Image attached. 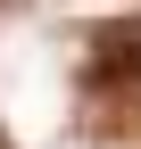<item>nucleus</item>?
Returning a JSON list of instances; mask_svg holds the SVG:
<instances>
[{
    "label": "nucleus",
    "mask_w": 141,
    "mask_h": 149,
    "mask_svg": "<svg viewBox=\"0 0 141 149\" xmlns=\"http://www.w3.org/2000/svg\"><path fill=\"white\" fill-rule=\"evenodd\" d=\"M83 66L91 83H141V17H100L83 33Z\"/></svg>",
    "instance_id": "nucleus-1"
}]
</instances>
